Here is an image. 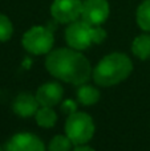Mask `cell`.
I'll list each match as a JSON object with an SVG mask.
<instances>
[{
  "label": "cell",
  "mask_w": 150,
  "mask_h": 151,
  "mask_svg": "<svg viewBox=\"0 0 150 151\" xmlns=\"http://www.w3.org/2000/svg\"><path fill=\"white\" fill-rule=\"evenodd\" d=\"M65 133L73 145H85L92 139L94 134V123L92 117L81 111L69 114L65 122Z\"/></svg>",
  "instance_id": "3"
},
{
  "label": "cell",
  "mask_w": 150,
  "mask_h": 151,
  "mask_svg": "<svg viewBox=\"0 0 150 151\" xmlns=\"http://www.w3.org/2000/svg\"><path fill=\"white\" fill-rule=\"evenodd\" d=\"M13 33V25L5 15L0 13V42L8 41Z\"/></svg>",
  "instance_id": "16"
},
{
  "label": "cell",
  "mask_w": 150,
  "mask_h": 151,
  "mask_svg": "<svg viewBox=\"0 0 150 151\" xmlns=\"http://www.w3.org/2000/svg\"><path fill=\"white\" fill-rule=\"evenodd\" d=\"M76 109H77V104L74 101H72V99H65L64 104L61 105V110H63L64 113H66V114H72V113H74Z\"/></svg>",
  "instance_id": "18"
},
{
  "label": "cell",
  "mask_w": 150,
  "mask_h": 151,
  "mask_svg": "<svg viewBox=\"0 0 150 151\" xmlns=\"http://www.w3.org/2000/svg\"><path fill=\"white\" fill-rule=\"evenodd\" d=\"M45 66L53 77L73 85H82L92 74L90 63L76 49L60 48L48 55Z\"/></svg>",
  "instance_id": "1"
},
{
  "label": "cell",
  "mask_w": 150,
  "mask_h": 151,
  "mask_svg": "<svg viewBox=\"0 0 150 151\" xmlns=\"http://www.w3.org/2000/svg\"><path fill=\"white\" fill-rule=\"evenodd\" d=\"M73 151H94V150L90 149V147H88V146H84V145H79Z\"/></svg>",
  "instance_id": "19"
},
{
  "label": "cell",
  "mask_w": 150,
  "mask_h": 151,
  "mask_svg": "<svg viewBox=\"0 0 150 151\" xmlns=\"http://www.w3.org/2000/svg\"><path fill=\"white\" fill-rule=\"evenodd\" d=\"M36 98L40 106L53 107L63 99V88L57 82H47L37 89Z\"/></svg>",
  "instance_id": "9"
},
{
  "label": "cell",
  "mask_w": 150,
  "mask_h": 151,
  "mask_svg": "<svg viewBox=\"0 0 150 151\" xmlns=\"http://www.w3.org/2000/svg\"><path fill=\"white\" fill-rule=\"evenodd\" d=\"M55 42V37L49 28L35 25L24 33L23 47L32 55H44L50 52Z\"/></svg>",
  "instance_id": "4"
},
{
  "label": "cell",
  "mask_w": 150,
  "mask_h": 151,
  "mask_svg": "<svg viewBox=\"0 0 150 151\" xmlns=\"http://www.w3.org/2000/svg\"><path fill=\"white\" fill-rule=\"evenodd\" d=\"M92 36H93V44H101L106 37V32L102 27L100 25H93V31H92Z\"/></svg>",
  "instance_id": "17"
},
{
  "label": "cell",
  "mask_w": 150,
  "mask_h": 151,
  "mask_svg": "<svg viewBox=\"0 0 150 151\" xmlns=\"http://www.w3.org/2000/svg\"><path fill=\"white\" fill-rule=\"evenodd\" d=\"M77 99L80 104L85 105V106H90L98 102L100 99V91L90 85H82L77 90Z\"/></svg>",
  "instance_id": "11"
},
{
  "label": "cell",
  "mask_w": 150,
  "mask_h": 151,
  "mask_svg": "<svg viewBox=\"0 0 150 151\" xmlns=\"http://www.w3.org/2000/svg\"><path fill=\"white\" fill-rule=\"evenodd\" d=\"M137 24L141 29L150 32V0H144L137 9Z\"/></svg>",
  "instance_id": "14"
},
{
  "label": "cell",
  "mask_w": 150,
  "mask_h": 151,
  "mask_svg": "<svg viewBox=\"0 0 150 151\" xmlns=\"http://www.w3.org/2000/svg\"><path fill=\"white\" fill-rule=\"evenodd\" d=\"M81 0H53L50 5V15L57 23L71 24L81 17Z\"/></svg>",
  "instance_id": "6"
},
{
  "label": "cell",
  "mask_w": 150,
  "mask_h": 151,
  "mask_svg": "<svg viewBox=\"0 0 150 151\" xmlns=\"http://www.w3.org/2000/svg\"><path fill=\"white\" fill-rule=\"evenodd\" d=\"M133 70L130 58L124 53L108 55L93 70V80L100 86H113L129 77Z\"/></svg>",
  "instance_id": "2"
},
{
  "label": "cell",
  "mask_w": 150,
  "mask_h": 151,
  "mask_svg": "<svg viewBox=\"0 0 150 151\" xmlns=\"http://www.w3.org/2000/svg\"><path fill=\"white\" fill-rule=\"evenodd\" d=\"M39 101H37L36 96H32L28 93H21L13 101V111L23 118H28L36 114V111L39 110Z\"/></svg>",
  "instance_id": "10"
},
{
  "label": "cell",
  "mask_w": 150,
  "mask_h": 151,
  "mask_svg": "<svg viewBox=\"0 0 150 151\" xmlns=\"http://www.w3.org/2000/svg\"><path fill=\"white\" fill-rule=\"evenodd\" d=\"M0 151H1V149H0Z\"/></svg>",
  "instance_id": "20"
},
{
  "label": "cell",
  "mask_w": 150,
  "mask_h": 151,
  "mask_svg": "<svg viewBox=\"0 0 150 151\" xmlns=\"http://www.w3.org/2000/svg\"><path fill=\"white\" fill-rule=\"evenodd\" d=\"M108 0H85L82 3L81 20L90 25H101L109 16Z\"/></svg>",
  "instance_id": "7"
},
{
  "label": "cell",
  "mask_w": 150,
  "mask_h": 151,
  "mask_svg": "<svg viewBox=\"0 0 150 151\" xmlns=\"http://www.w3.org/2000/svg\"><path fill=\"white\" fill-rule=\"evenodd\" d=\"M5 151H45L43 142L29 133H19L5 145Z\"/></svg>",
  "instance_id": "8"
},
{
  "label": "cell",
  "mask_w": 150,
  "mask_h": 151,
  "mask_svg": "<svg viewBox=\"0 0 150 151\" xmlns=\"http://www.w3.org/2000/svg\"><path fill=\"white\" fill-rule=\"evenodd\" d=\"M35 117H36L37 125L41 126V127H45V129L53 127V126L56 125V121H57V114L53 111L52 107H48V106L39 107V110L36 111Z\"/></svg>",
  "instance_id": "13"
},
{
  "label": "cell",
  "mask_w": 150,
  "mask_h": 151,
  "mask_svg": "<svg viewBox=\"0 0 150 151\" xmlns=\"http://www.w3.org/2000/svg\"><path fill=\"white\" fill-rule=\"evenodd\" d=\"M93 25L81 21H73L65 29V40L71 48L76 50H84L93 44L92 36Z\"/></svg>",
  "instance_id": "5"
},
{
  "label": "cell",
  "mask_w": 150,
  "mask_h": 151,
  "mask_svg": "<svg viewBox=\"0 0 150 151\" xmlns=\"http://www.w3.org/2000/svg\"><path fill=\"white\" fill-rule=\"evenodd\" d=\"M72 141L66 135H56L50 139L48 150L49 151H71Z\"/></svg>",
  "instance_id": "15"
},
{
  "label": "cell",
  "mask_w": 150,
  "mask_h": 151,
  "mask_svg": "<svg viewBox=\"0 0 150 151\" xmlns=\"http://www.w3.org/2000/svg\"><path fill=\"white\" fill-rule=\"evenodd\" d=\"M132 50L134 56H137L141 60L150 58V36L149 35H141L136 37L132 44Z\"/></svg>",
  "instance_id": "12"
}]
</instances>
